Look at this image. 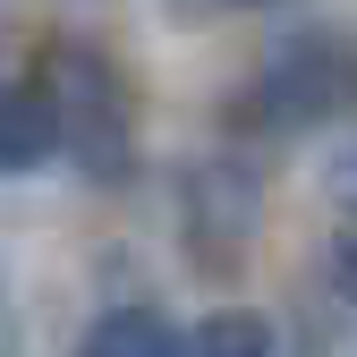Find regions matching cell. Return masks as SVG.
Masks as SVG:
<instances>
[{"instance_id": "obj_1", "label": "cell", "mask_w": 357, "mask_h": 357, "mask_svg": "<svg viewBox=\"0 0 357 357\" xmlns=\"http://www.w3.org/2000/svg\"><path fill=\"white\" fill-rule=\"evenodd\" d=\"M43 94H52V119H60V145L77 153L85 178H128V94H119V68L94 60V52H60L43 68Z\"/></svg>"}, {"instance_id": "obj_2", "label": "cell", "mask_w": 357, "mask_h": 357, "mask_svg": "<svg viewBox=\"0 0 357 357\" xmlns=\"http://www.w3.org/2000/svg\"><path fill=\"white\" fill-rule=\"evenodd\" d=\"M340 102V60L324 43H306V52H281L255 85V128H306Z\"/></svg>"}, {"instance_id": "obj_3", "label": "cell", "mask_w": 357, "mask_h": 357, "mask_svg": "<svg viewBox=\"0 0 357 357\" xmlns=\"http://www.w3.org/2000/svg\"><path fill=\"white\" fill-rule=\"evenodd\" d=\"M178 213H188V230L204 238L196 255L213 264V273H230V255H238L230 238L255 221V196L238 188V170H196V178H188V196H178Z\"/></svg>"}, {"instance_id": "obj_4", "label": "cell", "mask_w": 357, "mask_h": 357, "mask_svg": "<svg viewBox=\"0 0 357 357\" xmlns=\"http://www.w3.org/2000/svg\"><path fill=\"white\" fill-rule=\"evenodd\" d=\"M52 145H60L52 94H43V85H17V77H0V170H34Z\"/></svg>"}, {"instance_id": "obj_5", "label": "cell", "mask_w": 357, "mask_h": 357, "mask_svg": "<svg viewBox=\"0 0 357 357\" xmlns=\"http://www.w3.org/2000/svg\"><path fill=\"white\" fill-rule=\"evenodd\" d=\"M77 357H178V332L153 306H111V315L77 340Z\"/></svg>"}, {"instance_id": "obj_6", "label": "cell", "mask_w": 357, "mask_h": 357, "mask_svg": "<svg viewBox=\"0 0 357 357\" xmlns=\"http://www.w3.org/2000/svg\"><path fill=\"white\" fill-rule=\"evenodd\" d=\"M178 357H273V332H264L255 315H204L188 340H178Z\"/></svg>"}, {"instance_id": "obj_7", "label": "cell", "mask_w": 357, "mask_h": 357, "mask_svg": "<svg viewBox=\"0 0 357 357\" xmlns=\"http://www.w3.org/2000/svg\"><path fill=\"white\" fill-rule=\"evenodd\" d=\"M332 273H340V289H357V221H340V238H332Z\"/></svg>"}, {"instance_id": "obj_8", "label": "cell", "mask_w": 357, "mask_h": 357, "mask_svg": "<svg viewBox=\"0 0 357 357\" xmlns=\"http://www.w3.org/2000/svg\"><path fill=\"white\" fill-rule=\"evenodd\" d=\"M221 9H273V0H221Z\"/></svg>"}]
</instances>
